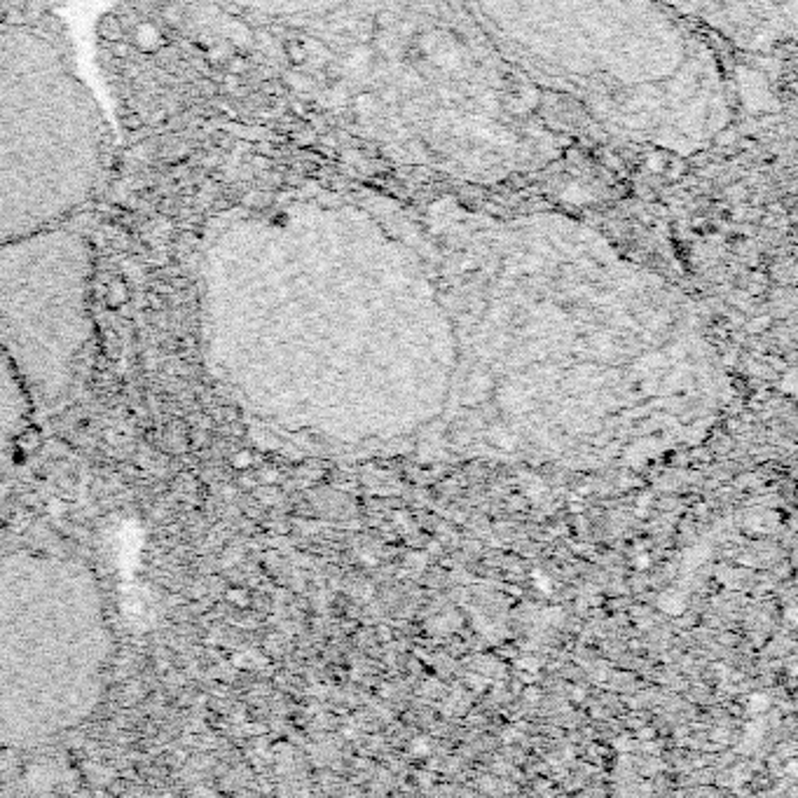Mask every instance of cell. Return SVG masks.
Here are the masks:
<instances>
[{
    "label": "cell",
    "instance_id": "6da1fadb",
    "mask_svg": "<svg viewBox=\"0 0 798 798\" xmlns=\"http://www.w3.org/2000/svg\"><path fill=\"white\" fill-rule=\"evenodd\" d=\"M113 658L103 594L75 555L0 557V749H31L96 710Z\"/></svg>",
    "mask_w": 798,
    "mask_h": 798
},
{
    "label": "cell",
    "instance_id": "7a4b0ae2",
    "mask_svg": "<svg viewBox=\"0 0 798 798\" xmlns=\"http://www.w3.org/2000/svg\"><path fill=\"white\" fill-rule=\"evenodd\" d=\"M108 122L50 31L0 22V244L64 222L106 169Z\"/></svg>",
    "mask_w": 798,
    "mask_h": 798
},
{
    "label": "cell",
    "instance_id": "3957f363",
    "mask_svg": "<svg viewBox=\"0 0 798 798\" xmlns=\"http://www.w3.org/2000/svg\"><path fill=\"white\" fill-rule=\"evenodd\" d=\"M94 248L66 225L0 244V347L36 410L66 398L94 335Z\"/></svg>",
    "mask_w": 798,
    "mask_h": 798
},
{
    "label": "cell",
    "instance_id": "277c9868",
    "mask_svg": "<svg viewBox=\"0 0 798 798\" xmlns=\"http://www.w3.org/2000/svg\"><path fill=\"white\" fill-rule=\"evenodd\" d=\"M36 415L38 410L29 389L0 347V506L8 496L17 454Z\"/></svg>",
    "mask_w": 798,
    "mask_h": 798
},
{
    "label": "cell",
    "instance_id": "5b68a950",
    "mask_svg": "<svg viewBox=\"0 0 798 798\" xmlns=\"http://www.w3.org/2000/svg\"><path fill=\"white\" fill-rule=\"evenodd\" d=\"M96 36H99L103 43H115V40L124 38V26L120 22V17L113 15V12H106L101 15L99 24H96Z\"/></svg>",
    "mask_w": 798,
    "mask_h": 798
},
{
    "label": "cell",
    "instance_id": "8992f818",
    "mask_svg": "<svg viewBox=\"0 0 798 798\" xmlns=\"http://www.w3.org/2000/svg\"><path fill=\"white\" fill-rule=\"evenodd\" d=\"M658 604H660V609H663V611H667V613H672V616H679V613H684V609H686V601H684V597H681V594H677V592H667V594H663V597L658 599Z\"/></svg>",
    "mask_w": 798,
    "mask_h": 798
},
{
    "label": "cell",
    "instance_id": "52a82bcc",
    "mask_svg": "<svg viewBox=\"0 0 798 798\" xmlns=\"http://www.w3.org/2000/svg\"><path fill=\"white\" fill-rule=\"evenodd\" d=\"M129 298V291H127V284L122 281V279H117L108 286V302L110 307H120L122 302H127Z\"/></svg>",
    "mask_w": 798,
    "mask_h": 798
},
{
    "label": "cell",
    "instance_id": "ba28073f",
    "mask_svg": "<svg viewBox=\"0 0 798 798\" xmlns=\"http://www.w3.org/2000/svg\"><path fill=\"white\" fill-rule=\"evenodd\" d=\"M747 707L752 714H766L770 710V696L768 693H754V696H749Z\"/></svg>",
    "mask_w": 798,
    "mask_h": 798
},
{
    "label": "cell",
    "instance_id": "9c48e42d",
    "mask_svg": "<svg viewBox=\"0 0 798 798\" xmlns=\"http://www.w3.org/2000/svg\"><path fill=\"white\" fill-rule=\"evenodd\" d=\"M246 68H248V61L244 59L241 54H234V57H230L227 64H225V71L232 75V78H239V75H244V73H246Z\"/></svg>",
    "mask_w": 798,
    "mask_h": 798
},
{
    "label": "cell",
    "instance_id": "30bf717a",
    "mask_svg": "<svg viewBox=\"0 0 798 798\" xmlns=\"http://www.w3.org/2000/svg\"><path fill=\"white\" fill-rule=\"evenodd\" d=\"M131 52H134V45L129 43V40H115V43H110V54H113L115 59H129Z\"/></svg>",
    "mask_w": 798,
    "mask_h": 798
},
{
    "label": "cell",
    "instance_id": "8fae6325",
    "mask_svg": "<svg viewBox=\"0 0 798 798\" xmlns=\"http://www.w3.org/2000/svg\"><path fill=\"white\" fill-rule=\"evenodd\" d=\"M120 122L127 131H138L143 127V117L138 113H124V115H120Z\"/></svg>",
    "mask_w": 798,
    "mask_h": 798
},
{
    "label": "cell",
    "instance_id": "7c38bea8",
    "mask_svg": "<svg viewBox=\"0 0 798 798\" xmlns=\"http://www.w3.org/2000/svg\"><path fill=\"white\" fill-rule=\"evenodd\" d=\"M162 17H164L169 24H173V26H178L180 22H183V15H180L178 8H173V5H166V8L162 10Z\"/></svg>",
    "mask_w": 798,
    "mask_h": 798
},
{
    "label": "cell",
    "instance_id": "4fadbf2b",
    "mask_svg": "<svg viewBox=\"0 0 798 798\" xmlns=\"http://www.w3.org/2000/svg\"><path fill=\"white\" fill-rule=\"evenodd\" d=\"M538 667H541V665H538V660H534V658H520V660H517V670L531 672V674H536Z\"/></svg>",
    "mask_w": 798,
    "mask_h": 798
},
{
    "label": "cell",
    "instance_id": "5bb4252c",
    "mask_svg": "<svg viewBox=\"0 0 798 798\" xmlns=\"http://www.w3.org/2000/svg\"><path fill=\"white\" fill-rule=\"evenodd\" d=\"M410 752L415 754V756H424L426 752H429V740H426V738H417L410 745Z\"/></svg>",
    "mask_w": 798,
    "mask_h": 798
},
{
    "label": "cell",
    "instance_id": "9a60e30c",
    "mask_svg": "<svg viewBox=\"0 0 798 798\" xmlns=\"http://www.w3.org/2000/svg\"><path fill=\"white\" fill-rule=\"evenodd\" d=\"M197 87H199L201 96H215V94H218V87H215L213 82H211V80H206V78H204V80H199V82H197Z\"/></svg>",
    "mask_w": 798,
    "mask_h": 798
},
{
    "label": "cell",
    "instance_id": "2e32d148",
    "mask_svg": "<svg viewBox=\"0 0 798 798\" xmlns=\"http://www.w3.org/2000/svg\"><path fill=\"white\" fill-rule=\"evenodd\" d=\"M534 583L541 587V590L545 592V594H550V590H552V585H550V580L543 576V571H534Z\"/></svg>",
    "mask_w": 798,
    "mask_h": 798
},
{
    "label": "cell",
    "instance_id": "e0dca14e",
    "mask_svg": "<svg viewBox=\"0 0 798 798\" xmlns=\"http://www.w3.org/2000/svg\"><path fill=\"white\" fill-rule=\"evenodd\" d=\"M782 389L787 391V394H796V373H794V370H791V373L784 377Z\"/></svg>",
    "mask_w": 798,
    "mask_h": 798
},
{
    "label": "cell",
    "instance_id": "ac0fdd59",
    "mask_svg": "<svg viewBox=\"0 0 798 798\" xmlns=\"http://www.w3.org/2000/svg\"><path fill=\"white\" fill-rule=\"evenodd\" d=\"M545 618H548V623H562L564 613H562V609L555 606V609H548V611H545Z\"/></svg>",
    "mask_w": 798,
    "mask_h": 798
},
{
    "label": "cell",
    "instance_id": "d6986e66",
    "mask_svg": "<svg viewBox=\"0 0 798 798\" xmlns=\"http://www.w3.org/2000/svg\"><path fill=\"white\" fill-rule=\"evenodd\" d=\"M784 620H787L791 627L796 625V623H798V611H796V606H789L787 611H784Z\"/></svg>",
    "mask_w": 798,
    "mask_h": 798
},
{
    "label": "cell",
    "instance_id": "ffe728a7",
    "mask_svg": "<svg viewBox=\"0 0 798 798\" xmlns=\"http://www.w3.org/2000/svg\"><path fill=\"white\" fill-rule=\"evenodd\" d=\"M616 749H618V752H627V749H632V742H630V738H618L616 740Z\"/></svg>",
    "mask_w": 798,
    "mask_h": 798
},
{
    "label": "cell",
    "instance_id": "44dd1931",
    "mask_svg": "<svg viewBox=\"0 0 798 798\" xmlns=\"http://www.w3.org/2000/svg\"><path fill=\"white\" fill-rule=\"evenodd\" d=\"M649 564H651V557L649 555H637L634 557V566H637V569H646Z\"/></svg>",
    "mask_w": 798,
    "mask_h": 798
},
{
    "label": "cell",
    "instance_id": "7402d4cb",
    "mask_svg": "<svg viewBox=\"0 0 798 798\" xmlns=\"http://www.w3.org/2000/svg\"><path fill=\"white\" fill-rule=\"evenodd\" d=\"M361 562H363V564H368V566H375V564H377V557L373 555V552H366V550H363V552H361Z\"/></svg>",
    "mask_w": 798,
    "mask_h": 798
},
{
    "label": "cell",
    "instance_id": "603a6c76",
    "mask_svg": "<svg viewBox=\"0 0 798 798\" xmlns=\"http://www.w3.org/2000/svg\"><path fill=\"white\" fill-rule=\"evenodd\" d=\"M571 698H573V700H576V703H580V700H583V698H585V691H583V689H580V686H576V689H573V691H571Z\"/></svg>",
    "mask_w": 798,
    "mask_h": 798
},
{
    "label": "cell",
    "instance_id": "cb8c5ba5",
    "mask_svg": "<svg viewBox=\"0 0 798 798\" xmlns=\"http://www.w3.org/2000/svg\"><path fill=\"white\" fill-rule=\"evenodd\" d=\"M787 773H789L791 777H796V775H798V763H796V761H789V763H787Z\"/></svg>",
    "mask_w": 798,
    "mask_h": 798
},
{
    "label": "cell",
    "instance_id": "d4e9b609",
    "mask_svg": "<svg viewBox=\"0 0 798 798\" xmlns=\"http://www.w3.org/2000/svg\"><path fill=\"white\" fill-rule=\"evenodd\" d=\"M468 681L473 684V689H485V679H478V677H471Z\"/></svg>",
    "mask_w": 798,
    "mask_h": 798
},
{
    "label": "cell",
    "instance_id": "484cf974",
    "mask_svg": "<svg viewBox=\"0 0 798 798\" xmlns=\"http://www.w3.org/2000/svg\"><path fill=\"white\" fill-rule=\"evenodd\" d=\"M159 211H162V213H173V204H171V201H162V204H159Z\"/></svg>",
    "mask_w": 798,
    "mask_h": 798
},
{
    "label": "cell",
    "instance_id": "4316f807",
    "mask_svg": "<svg viewBox=\"0 0 798 798\" xmlns=\"http://www.w3.org/2000/svg\"><path fill=\"white\" fill-rule=\"evenodd\" d=\"M639 738H641V740L653 738V731H651V728H644V731H639Z\"/></svg>",
    "mask_w": 798,
    "mask_h": 798
},
{
    "label": "cell",
    "instance_id": "83f0119b",
    "mask_svg": "<svg viewBox=\"0 0 798 798\" xmlns=\"http://www.w3.org/2000/svg\"><path fill=\"white\" fill-rule=\"evenodd\" d=\"M649 503H651V496L644 494V496H639V506H637V508H646Z\"/></svg>",
    "mask_w": 798,
    "mask_h": 798
},
{
    "label": "cell",
    "instance_id": "f1b7e54d",
    "mask_svg": "<svg viewBox=\"0 0 798 798\" xmlns=\"http://www.w3.org/2000/svg\"><path fill=\"white\" fill-rule=\"evenodd\" d=\"M515 738H517V733H515V731H508V733H503V740H506V742L515 740Z\"/></svg>",
    "mask_w": 798,
    "mask_h": 798
},
{
    "label": "cell",
    "instance_id": "f546056e",
    "mask_svg": "<svg viewBox=\"0 0 798 798\" xmlns=\"http://www.w3.org/2000/svg\"><path fill=\"white\" fill-rule=\"evenodd\" d=\"M527 698H529V700H538V693H536V691H529V693H527Z\"/></svg>",
    "mask_w": 798,
    "mask_h": 798
},
{
    "label": "cell",
    "instance_id": "4dcf8cb0",
    "mask_svg": "<svg viewBox=\"0 0 798 798\" xmlns=\"http://www.w3.org/2000/svg\"><path fill=\"white\" fill-rule=\"evenodd\" d=\"M3 8H5V0H0V12H3Z\"/></svg>",
    "mask_w": 798,
    "mask_h": 798
}]
</instances>
